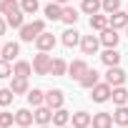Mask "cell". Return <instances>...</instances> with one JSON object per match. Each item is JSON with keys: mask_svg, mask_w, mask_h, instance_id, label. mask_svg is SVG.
I'll list each match as a JSON object with an SVG mask.
<instances>
[{"mask_svg": "<svg viewBox=\"0 0 128 128\" xmlns=\"http://www.w3.org/2000/svg\"><path fill=\"white\" fill-rule=\"evenodd\" d=\"M33 120H35V113H33L30 108H20V110L15 113V123H18V126L30 128V126H33Z\"/></svg>", "mask_w": 128, "mask_h": 128, "instance_id": "8fae6325", "label": "cell"}, {"mask_svg": "<svg viewBox=\"0 0 128 128\" xmlns=\"http://www.w3.org/2000/svg\"><path fill=\"white\" fill-rule=\"evenodd\" d=\"M5 28H8V20H3V18H0V35L5 33Z\"/></svg>", "mask_w": 128, "mask_h": 128, "instance_id": "8d00e7d4", "label": "cell"}, {"mask_svg": "<svg viewBox=\"0 0 128 128\" xmlns=\"http://www.w3.org/2000/svg\"><path fill=\"white\" fill-rule=\"evenodd\" d=\"M33 73V66L28 60H15V66H13V76H23V78H28Z\"/></svg>", "mask_w": 128, "mask_h": 128, "instance_id": "603a6c76", "label": "cell"}, {"mask_svg": "<svg viewBox=\"0 0 128 128\" xmlns=\"http://www.w3.org/2000/svg\"><path fill=\"white\" fill-rule=\"evenodd\" d=\"M118 40H120V35H118V30L116 28H106V30H100V43L106 45V48H116L118 45Z\"/></svg>", "mask_w": 128, "mask_h": 128, "instance_id": "ba28073f", "label": "cell"}, {"mask_svg": "<svg viewBox=\"0 0 128 128\" xmlns=\"http://www.w3.org/2000/svg\"><path fill=\"white\" fill-rule=\"evenodd\" d=\"M110 93H113V86H110V83H106V80L90 88V98H93L96 103H106V100L110 98Z\"/></svg>", "mask_w": 128, "mask_h": 128, "instance_id": "3957f363", "label": "cell"}, {"mask_svg": "<svg viewBox=\"0 0 128 128\" xmlns=\"http://www.w3.org/2000/svg\"><path fill=\"white\" fill-rule=\"evenodd\" d=\"M45 30V20H33V23H25L20 28V40L23 43H33L40 33Z\"/></svg>", "mask_w": 128, "mask_h": 128, "instance_id": "6da1fadb", "label": "cell"}, {"mask_svg": "<svg viewBox=\"0 0 128 128\" xmlns=\"http://www.w3.org/2000/svg\"><path fill=\"white\" fill-rule=\"evenodd\" d=\"M70 120H73V128H88V126L93 123V116L86 113V110H78V113L70 116Z\"/></svg>", "mask_w": 128, "mask_h": 128, "instance_id": "7c38bea8", "label": "cell"}, {"mask_svg": "<svg viewBox=\"0 0 128 128\" xmlns=\"http://www.w3.org/2000/svg\"><path fill=\"white\" fill-rule=\"evenodd\" d=\"M35 48H38V50H45V53L53 50V48H55V35L48 33V30H43V33L35 38Z\"/></svg>", "mask_w": 128, "mask_h": 128, "instance_id": "8992f818", "label": "cell"}, {"mask_svg": "<svg viewBox=\"0 0 128 128\" xmlns=\"http://www.w3.org/2000/svg\"><path fill=\"white\" fill-rule=\"evenodd\" d=\"M108 20H110V28L120 30V28L128 25V13H126V10H116L113 15H108Z\"/></svg>", "mask_w": 128, "mask_h": 128, "instance_id": "2e32d148", "label": "cell"}, {"mask_svg": "<svg viewBox=\"0 0 128 128\" xmlns=\"http://www.w3.org/2000/svg\"><path fill=\"white\" fill-rule=\"evenodd\" d=\"M5 20H8L10 28H18V30H20V28L25 25V13H23V10H15V13H10Z\"/></svg>", "mask_w": 128, "mask_h": 128, "instance_id": "484cf974", "label": "cell"}, {"mask_svg": "<svg viewBox=\"0 0 128 128\" xmlns=\"http://www.w3.org/2000/svg\"><path fill=\"white\" fill-rule=\"evenodd\" d=\"M68 120H70V113H68L66 108H58V110H53V126H55V128L68 126Z\"/></svg>", "mask_w": 128, "mask_h": 128, "instance_id": "44dd1931", "label": "cell"}, {"mask_svg": "<svg viewBox=\"0 0 128 128\" xmlns=\"http://www.w3.org/2000/svg\"><path fill=\"white\" fill-rule=\"evenodd\" d=\"M40 128H50V126H40Z\"/></svg>", "mask_w": 128, "mask_h": 128, "instance_id": "ab89813d", "label": "cell"}, {"mask_svg": "<svg viewBox=\"0 0 128 128\" xmlns=\"http://www.w3.org/2000/svg\"><path fill=\"white\" fill-rule=\"evenodd\" d=\"M66 25H76L78 23V10L76 8H63V18H60Z\"/></svg>", "mask_w": 128, "mask_h": 128, "instance_id": "4dcf8cb0", "label": "cell"}, {"mask_svg": "<svg viewBox=\"0 0 128 128\" xmlns=\"http://www.w3.org/2000/svg\"><path fill=\"white\" fill-rule=\"evenodd\" d=\"M106 83H110L113 88H116V86H123V83H126V73H123L118 66H110L108 73H106Z\"/></svg>", "mask_w": 128, "mask_h": 128, "instance_id": "9c48e42d", "label": "cell"}, {"mask_svg": "<svg viewBox=\"0 0 128 128\" xmlns=\"http://www.w3.org/2000/svg\"><path fill=\"white\" fill-rule=\"evenodd\" d=\"M80 10L86 15H96L98 10H103V0H83L80 3Z\"/></svg>", "mask_w": 128, "mask_h": 128, "instance_id": "ffe728a7", "label": "cell"}, {"mask_svg": "<svg viewBox=\"0 0 128 128\" xmlns=\"http://www.w3.org/2000/svg\"><path fill=\"white\" fill-rule=\"evenodd\" d=\"M78 83H80L83 88H88V90H90L93 86H98V83H100V76H98V70H96V68H93V70L88 68V70H86V76H83Z\"/></svg>", "mask_w": 128, "mask_h": 128, "instance_id": "5bb4252c", "label": "cell"}, {"mask_svg": "<svg viewBox=\"0 0 128 128\" xmlns=\"http://www.w3.org/2000/svg\"><path fill=\"white\" fill-rule=\"evenodd\" d=\"M50 55L45 53V50H38V55L33 58V70L38 73V76H50Z\"/></svg>", "mask_w": 128, "mask_h": 128, "instance_id": "7a4b0ae2", "label": "cell"}, {"mask_svg": "<svg viewBox=\"0 0 128 128\" xmlns=\"http://www.w3.org/2000/svg\"><path fill=\"white\" fill-rule=\"evenodd\" d=\"M18 128H25V126H18Z\"/></svg>", "mask_w": 128, "mask_h": 128, "instance_id": "b9f144b4", "label": "cell"}, {"mask_svg": "<svg viewBox=\"0 0 128 128\" xmlns=\"http://www.w3.org/2000/svg\"><path fill=\"white\" fill-rule=\"evenodd\" d=\"M90 126L93 128H113V113H96Z\"/></svg>", "mask_w": 128, "mask_h": 128, "instance_id": "e0dca14e", "label": "cell"}, {"mask_svg": "<svg viewBox=\"0 0 128 128\" xmlns=\"http://www.w3.org/2000/svg\"><path fill=\"white\" fill-rule=\"evenodd\" d=\"M13 98H15L13 88H0V108H5V106H10V103H13Z\"/></svg>", "mask_w": 128, "mask_h": 128, "instance_id": "1f68e13d", "label": "cell"}, {"mask_svg": "<svg viewBox=\"0 0 128 128\" xmlns=\"http://www.w3.org/2000/svg\"><path fill=\"white\" fill-rule=\"evenodd\" d=\"M126 128H128V126H126Z\"/></svg>", "mask_w": 128, "mask_h": 128, "instance_id": "ee69618b", "label": "cell"}, {"mask_svg": "<svg viewBox=\"0 0 128 128\" xmlns=\"http://www.w3.org/2000/svg\"><path fill=\"white\" fill-rule=\"evenodd\" d=\"M15 10H20V3H18V0H0V13H3V15H10V13H15Z\"/></svg>", "mask_w": 128, "mask_h": 128, "instance_id": "f546056e", "label": "cell"}, {"mask_svg": "<svg viewBox=\"0 0 128 128\" xmlns=\"http://www.w3.org/2000/svg\"><path fill=\"white\" fill-rule=\"evenodd\" d=\"M18 55H20V45H18L15 40L5 43V45H3V50H0V58H5V60H15Z\"/></svg>", "mask_w": 128, "mask_h": 128, "instance_id": "4fadbf2b", "label": "cell"}, {"mask_svg": "<svg viewBox=\"0 0 128 128\" xmlns=\"http://www.w3.org/2000/svg\"><path fill=\"white\" fill-rule=\"evenodd\" d=\"M45 18H48V20H60V18H63V5L48 3V5H45Z\"/></svg>", "mask_w": 128, "mask_h": 128, "instance_id": "d4e9b609", "label": "cell"}, {"mask_svg": "<svg viewBox=\"0 0 128 128\" xmlns=\"http://www.w3.org/2000/svg\"><path fill=\"white\" fill-rule=\"evenodd\" d=\"M0 50H3V45H0Z\"/></svg>", "mask_w": 128, "mask_h": 128, "instance_id": "7bdbcfd3", "label": "cell"}, {"mask_svg": "<svg viewBox=\"0 0 128 128\" xmlns=\"http://www.w3.org/2000/svg\"><path fill=\"white\" fill-rule=\"evenodd\" d=\"M33 113H35V123H38V126H50V123H53V108H50V106L43 103V106H38Z\"/></svg>", "mask_w": 128, "mask_h": 128, "instance_id": "5b68a950", "label": "cell"}, {"mask_svg": "<svg viewBox=\"0 0 128 128\" xmlns=\"http://www.w3.org/2000/svg\"><path fill=\"white\" fill-rule=\"evenodd\" d=\"M126 35H128V25H126Z\"/></svg>", "mask_w": 128, "mask_h": 128, "instance_id": "f35d334b", "label": "cell"}, {"mask_svg": "<svg viewBox=\"0 0 128 128\" xmlns=\"http://www.w3.org/2000/svg\"><path fill=\"white\" fill-rule=\"evenodd\" d=\"M20 10L25 15H35L38 13V0H20Z\"/></svg>", "mask_w": 128, "mask_h": 128, "instance_id": "d6a6232c", "label": "cell"}, {"mask_svg": "<svg viewBox=\"0 0 128 128\" xmlns=\"http://www.w3.org/2000/svg\"><path fill=\"white\" fill-rule=\"evenodd\" d=\"M63 103H66V96H63V90H60V88H50V90L45 93V106H50L53 110L63 108Z\"/></svg>", "mask_w": 128, "mask_h": 128, "instance_id": "277c9868", "label": "cell"}, {"mask_svg": "<svg viewBox=\"0 0 128 128\" xmlns=\"http://www.w3.org/2000/svg\"><path fill=\"white\" fill-rule=\"evenodd\" d=\"M25 96H28V103H30L33 108H38V106H43V103H45V93H43L40 88H33V90H28Z\"/></svg>", "mask_w": 128, "mask_h": 128, "instance_id": "7402d4cb", "label": "cell"}, {"mask_svg": "<svg viewBox=\"0 0 128 128\" xmlns=\"http://www.w3.org/2000/svg\"><path fill=\"white\" fill-rule=\"evenodd\" d=\"M0 78H13V66L5 58H0Z\"/></svg>", "mask_w": 128, "mask_h": 128, "instance_id": "836d02e7", "label": "cell"}, {"mask_svg": "<svg viewBox=\"0 0 128 128\" xmlns=\"http://www.w3.org/2000/svg\"><path fill=\"white\" fill-rule=\"evenodd\" d=\"M110 25V20H108V15H100V13H96V15H90V28L93 30H106Z\"/></svg>", "mask_w": 128, "mask_h": 128, "instance_id": "4316f807", "label": "cell"}, {"mask_svg": "<svg viewBox=\"0 0 128 128\" xmlns=\"http://www.w3.org/2000/svg\"><path fill=\"white\" fill-rule=\"evenodd\" d=\"M63 128H70V126H63Z\"/></svg>", "mask_w": 128, "mask_h": 128, "instance_id": "60d3db41", "label": "cell"}, {"mask_svg": "<svg viewBox=\"0 0 128 128\" xmlns=\"http://www.w3.org/2000/svg\"><path fill=\"white\" fill-rule=\"evenodd\" d=\"M110 98H113L116 106H126V103H128V90H126L123 86H116L113 93H110Z\"/></svg>", "mask_w": 128, "mask_h": 128, "instance_id": "83f0119b", "label": "cell"}, {"mask_svg": "<svg viewBox=\"0 0 128 128\" xmlns=\"http://www.w3.org/2000/svg\"><path fill=\"white\" fill-rule=\"evenodd\" d=\"M86 70H88V63H86V60H80V58H78V60H73L70 66H68V76H70V78H76V80H80V78L86 76Z\"/></svg>", "mask_w": 128, "mask_h": 128, "instance_id": "30bf717a", "label": "cell"}, {"mask_svg": "<svg viewBox=\"0 0 128 128\" xmlns=\"http://www.w3.org/2000/svg\"><path fill=\"white\" fill-rule=\"evenodd\" d=\"M80 38H83V35H80L76 28H68L66 33H63V45H66V48H76V45L80 43Z\"/></svg>", "mask_w": 128, "mask_h": 128, "instance_id": "ac0fdd59", "label": "cell"}, {"mask_svg": "<svg viewBox=\"0 0 128 128\" xmlns=\"http://www.w3.org/2000/svg\"><path fill=\"white\" fill-rule=\"evenodd\" d=\"M103 10L108 15H113L116 10H120V0H103Z\"/></svg>", "mask_w": 128, "mask_h": 128, "instance_id": "d590c367", "label": "cell"}, {"mask_svg": "<svg viewBox=\"0 0 128 128\" xmlns=\"http://www.w3.org/2000/svg\"><path fill=\"white\" fill-rule=\"evenodd\" d=\"M113 123H118V126H128V106H118L116 108V113H113Z\"/></svg>", "mask_w": 128, "mask_h": 128, "instance_id": "f1b7e54d", "label": "cell"}, {"mask_svg": "<svg viewBox=\"0 0 128 128\" xmlns=\"http://www.w3.org/2000/svg\"><path fill=\"white\" fill-rule=\"evenodd\" d=\"M98 45H100V38H96V35H83L80 38V50L86 55H96L98 53Z\"/></svg>", "mask_w": 128, "mask_h": 128, "instance_id": "52a82bcc", "label": "cell"}, {"mask_svg": "<svg viewBox=\"0 0 128 128\" xmlns=\"http://www.w3.org/2000/svg\"><path fill=\"white\" fill-rule=\"evenodd\" d=\"M10 88H13V93H15V96H23V93H28V90H30V86H28V78H23V76H13V80H10Z\"/></svg>", "mask_w": 128, "mask_h": 128, "instance_id": "9a60e30c", "label": "cell"}, {"mask_svg": "<svg viewBox=\"0 0 128 128\" xmlns=\"http://www.w3.org/2000/svg\"><path fill=\"white\" fill-rule=\"evenodd\" d=\"M53 3H58V5H66V3H68V0H53Z\"/></svg>", "mask_w": 128, "mask_h": 128, "instance_id": "74e56055", "label": "cell"}, {"mask_svg": "<svg viewBox=\"0 0 128 128\" xmlns=\"http://www.w3.org/2000/svg\"><path fill=\"white\" fill-rule=\"evenodd\" d=\"M50 73L53 76H66L68 73V63L63 60V58H53L50 60Z\"/></svg>", "mask_w": 128, "mask_h": 128, "instance_id": "cb8c5ba5", "label": "cell"}, {"mask_svg": "<svg viewBox=\"0 0 128 128\" xmlns=\"http://www.w3.org/2000/svg\"><path fill=\"white\" fill-rule=\"evenodd\" d=\"M100 60L106 63L108 68H110V66H118V63H120V53H118L116 48H106L103 55H100Z\"/></svg>", "mask_w": 128, "mask_h": 128, "instance_id": "d6986e66", "label": "cell"}, {"mask_svg": "<svg viewBox=\"0 0 128 128\" xmlns=\"http://www.w3.org/2000/svg\"><path fill=\"white\" fill-rule=\"evenodd\" d=\"M15 123V116L8 113V110H0V128H10Z\"/></svg>", "mask_w": 128, "mask_h": 128, "instance_id": "e575fe53", "label": "cell"}]
</instances>
